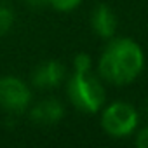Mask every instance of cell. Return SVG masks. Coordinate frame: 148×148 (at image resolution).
<instances>
[{"label": "cell", "mask_w": 148, "mask_h": 148, "mask_svg": "<svg viewBox=\"0 0 148 148\" xmlns=\"http://www.w3.org/2000/svg\"><path fill=\"white\" fill-rule=\"evenodd\" d=\"M145 68V52L141 45L127 37L110 38L99 56V77L113 86H127L134 82Z\"/></svg>", "instance_id": "1"}, {"label": "cell", "mask_w": 148, "mask_h": 148, "mask_svg": "<svg viewBox=\"0 0 148 148\" xmlns=\"http://www.w3.org/2000/svg\"><path fill=\"white\" fill-rule=\"evenodd\" d=\"M70 103L82 113H98L105 106V87L92 70H73L66 82Z\"/></svg>", "instance_id": "2"}, {"label": "cell", "mask_w": 148, "mask_h": 148, "mask_svg": "<svg viewBox=\"0 0 148 148\" xmlns=\"http://www.w3.org/2000/svg\"><path fill=\"white\" fill-rule=\"evenodd\" d=\"M101 110V127L110 138L120 139L136 132L139 124V113L131 103L113 101Z\"/></svg>", "instance_id": "3"}, {"label": "cell", "mask_w": 148, "mask_h": 148, "mask_svg": "<svg viewBox=\"0 0 148 148\" xmlns=\"http://www.w3.org/2000/svg\"><path fill=\"white\" fill-rule=\"evenodd\" d=\"M32 103V91L25 80L14 75L0 77V108L7 113H23Z\"/></svg>", "instance_id": "4"}, {"label": "cell", "mask_w": 148, "mask_h": 148, "mask_svg": "<svg viewBox=\"0 0 148 148\" xmlns=\"http://www.w3.org/2000/svg\"><path fill=\"white\" fill-rule=\"evenodd\" d=\"M66 75L64 66L56 59L42 61L32 73V84L38 89H54L58 87Z\"/></svg>", "instance_id": "5"}, {"label": "cell", "mask_w": 148, "mask_h": 148, "mask_svg": "<svg viewBox=\"0 0 148 148\" xmlns=\"http://www.w3.org/2000/svg\"><path fill=\"white\" fill-rule=\"evenodd\" d=\"M64 117V106L59 99L47 98L38 101L32 110H30V119L37 125H56L63 120Z\"/></svg>", "instance_id": "6"}, {"label": "cell", "mask_w": 148, "mask_h": 148, "mask_svg": "<svg viewBox=\"0 0 148 148\" xmlns=\"http://www.w3.org/2000/svg\"><path fill=\"white\" fill-rule=\"evenodd\" d=\"M91 28L99 38H105V40L113 38L117 32V16L110 5L99 4L94 7L91 14Z\"/></svg>", "instance_id": "7"}, {"label": "cell", "mask_w": 148, "mask_h": 148, "mask_svg": "<svg viewBox=\"0 0 148 148\" xmlns=\"http://www.w3.org/2000/svg\"><path fill=\"white\" fill-rule=\"evenodd\" d=\"M16 14L9 5H0V37L5 35L14 25Z\"/></svg>", "instance_id": "8"}, {"label": "cell", "mask_w": 148, "mask_h": 148, "mask_svg": "<svg viewBox=\"0 0 148 148\" xmlns=\"http://www.w3.org/2000/svg\"><path fill=\"white\" fill-rule=\"evenodd\" d=\"M82 4V0H49V5L58 12H71Z\"/></svg>", "instance_id": "9"}, {"label": "cell", "mask_w": 148, "mask_h": 148, "mask_svg": "<svg viewBox=\"0 0 148 148\" xmlns=\"http://www.w3.org/2000/svg\"><path fill=\"white\" fill-rule=\"evenodd\" d=\"M92 68V61L86 52H79L73 58V70H91Z\"/></svg>", "instance_id": "10"}, {"label": "cell", "mask_w": 148, "mask_h": 148, "mask_svg": "<svg viewBox=\"0 0 148 148\" xmlns=\"http://www.w3.org/2000/svg\"><path fill=\"white\" fill-rule=\"evenodd\" d=\"M138 148H148V125L136 131V139H134Z\"/></svg>", "instance_id": "11"}, {"label": "cell", "mask_w": 148, "mask_h": 148, "mask_svg": "<svg viewBox=\"0 0 148 148\" xmlns=\"http://www.w3.org/2000/svg\"><path fill=\"white\" fill-rule=\"evenodd\" d=\"M23 2H25L26 7L35 9V11H38V9H42V7L49 5V0H23Z\"/></svg>", "instance_id": "12"}, {"label": "cell", "mask_w": 148, "mask_h": 148, "mask_svg": "<svg viewBox=\"0 0 148 148\" xmlns=\"http://www.w3.org/2000/svg\"><path fill=\"white\" fill-rule=\"evenodd\" d=\"M145 110H146V113H148V101H146V105H145Z\"/></svg>", "instance_id": "13"}]
</instances>
